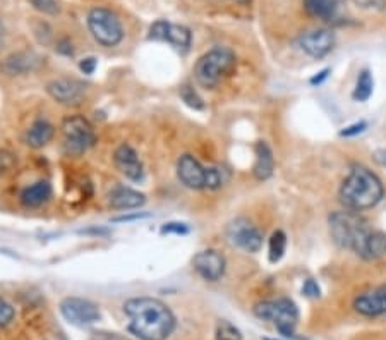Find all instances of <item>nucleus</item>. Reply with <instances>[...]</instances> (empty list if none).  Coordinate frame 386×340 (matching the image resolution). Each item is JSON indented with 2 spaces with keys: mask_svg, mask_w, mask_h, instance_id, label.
Segmentation results:
<instances>
[{
  "mask_svg": "<svg viewBox=\"0 0 386 340\" xmlns=\"http://www.w3.org/2000/svg\"><path fill=\"white\" fill-rule=\"evenodd\" d=\"M124 313L129 318V332L139 340H167L177 327L172 309L148 295L125 301Z\"/></svg>",
  "mask_w": 386,
  "mask_h": 340,
  "instance_id": "1",
  "label": "nucleus"
},
{
  "mask_svg": "<svg viewBox=\"0 0 386 340\" xmlns=\"http://www.w3.org/2000/svg\"><path fill=\"white\" fill-rule=\"evenodd\" d=\"M385 194L380 177L364 165H354L340 186V201L352 212L369 210L381 201Z\"/></svg>",
  "mask_w": 386,
  "mask_h": 340,
  "instance_id": "2",
  "label": "nucleus"
},
{
  "mask_svg": "<svg viewBox=\"0 0 386 340\" xmlns=\"http://www.w3.org/2000/svg\"><path fill=\"white\" fill-rule=\"evenodd\" d=\"M330 234L337 246H340L341 249L354 251L357 256L362 258L371 229L359 213L348 210V212H333L330 215Z\"/></svg>",
  "mask_w": 386,
  "mask_h": 340,
  "instance_id": "3",
  "label": "nucleus"
},
{
  "mask_svg": "<svg viewBox=\"0 0 386 340\" xmlns=\"http://www.w3.org/2000/svg\"><path fill=\"white\" fill-rule=\"evenodd\" d=\"M236 65V54L225 47H217L198 59L194 65V77L203 88L213 90L222 81L227 79L233 72Z\"/></svg>",
  "mask_w": 386,
  "mask_h": 340,
  "instance_id": "4",
  "label": "nucleus"
},
{
  "mask_svg": "<svg viewBox=\"0 0 386 340\" xmlns=\"http://www.w3.org/2000/svg\"><path fill=\"white\" fill-rule=\"evenodd\" d=\"M254 315L263 321H270L284 337L295 339V327L299 323V309L292 299L278 298L261 301L254 306Z\"/></svg>",
  "mask_w": 386,
  "mask_h": 340,
  "instance_id": "5",
  "label": "nucleus"
},
{
  "mask_svg": "<svg viewBox=\"0 0 386 340\" xmlns=\"http://www.w3.org/2000/svg\"><path fill=\"white\" fill-rule=\"evenodd\" d=\"M62 146L69 157H81L95 146L96 134L90 121L83 116H69L62 121Z\"/></svg>",
  "mask_w": 386,
  "mask_h": 340,
  "instance_id": "6",
  "label": "nucleus"
},
{
  "mask_svg": "<svg viewBox=\"0 0 386 340\" xmlns=\"http://www.w3.org/2000/svg\"><path fill=\"white\" fill-rule=\"evenodd\" d=\"M88 29L98 45L112 49L124 38V28L115 13L107 7H95L88 13Z\"/></svg>",
  "mask_w": 386,
  "mask_h": 340,
  "instance_id": "7",
  "label": "nucleus"
},
{
  "mask_svg": "<svg viewBox=\"0 0 386 340\" xmlns=\"http://www.w3.org/2000/svg\"><path fill=\"white\" fill-rule=\"evenodd\" d=\"M227 241L239 249L247 251V253H258L263 246V234L251 220L239 217L229 222L225 229Z\"/></svg>",
  "mask_w": 386,
  "mask_h": 340,
  "instance_id": "8",
  "label": "nucleus"
},
{
  "mask_svg": "<svg viewBox=\"0 0 386 340\" xmlns=\"http://www.w3.org/2000/svg\"><path fill=\"white\" fill-rule=\"evenodd\" d=\"M61 315L76 327H90L102 320V311L98 304L84 298H65L61 301Z\"/></svg>",
  "mask_w": 386,
  "mask_h": 340,
  "instance_id": "9",
  "label": "nucleus"
},
{
  "mask_svg": "<svg viewBox=\"0 0 386 340\" xmlns=\"http://www.w3.org/2000/svg\"><path fill=\"white\" fill-rule=\"evenodd\" d=\"M148 40H153V42H167L177 49L182 54H185L191 49L192 35L189 31V28L182 24H173L170 21L158 20L150 26V33H148Z\"/></svg>",
  "mask_w": 386,
  "mask_h": 340,
  "instance_id": "10",
  "label": "nucleus"
},
{
  "mask_svg": "<svg viewBox=\"0 0 386 340\" xmlns=\"http://www.w3.org/2000/svg\"><path fill=\"white\" fill-rule=\"evenodd\" d=\"M45 90L48 97L61 105L77 107L83 103L86 86L72 77H57V79L48 81Z\"/></svg>",
  "mask_w": 386,
  "mask_h": 340,
  "instance_id": "11",
  "label": "nucleus"
},
{
  "mask_svg": "<svg viewBox=\"0 0 386 340\" xmlns=\"http://www.w3.org/2000/svg\"><path fill=\"white\" fill-rule=\"evenodd\" d=\"M192 267L196 273L206 282H218L225 275L227 261L225 256L217 249H205L199 251L192 258Z\"/></svg>",
  "mask_w": 386,
  "mask_h": 340,
  "instance_id": "12",
  "label": "nucleus"
},
{
  "mask_svg": "<svg viewBox=\"0 0 386 340\" xmlns=\"http://www.w3.org/2000/svg\"><path fill=\"white\" fill-rule=\"evenodd\" d=\"M299 47L304 54L313 59H323L335 47V33L332 29H311L299 36Z\"/></svg>",
  "mask_w": 386,
  "mask_h": 340,
  "instance_id": "13",
  "label": "nucleus"
},
{
  "mask_svg": "<svg viewBox=\"0 0 386 340\" xmlns=\"http://www.w3.org/2000/svg\"><path fill=\"white\" fill-rule=\"evenodd\" d=\"M115 169L132 183H141L144 179V167L137 151L128 143H122L114 151Z\"/></svg>",
  "mask_w": 386,
  "mask_h": 340,
  "instance_id": "14",
  "label": "nucleus"
},
{
  "mask_svg": "<svg viewBox=\"0 0 386 340\" xmlns=\"http://www.w3.org/2000/svg\"><path fill=\"white\" fill-rule=\"evenodd\" d=\"M177 177L189 190H206L208 169L203 167L201 162L192 155H182L177 162Z\"/></svg>",
  "mask_w": 386,
  "mask_h": 340,
  "instance_id": "15",
  "label": "nucleus"
},
{
  "mask_svg": "<svg viewBox=\"0 0 386 340\" xmlns=\"http://www.w3.org/2000/svg\"><path fill=\"white\" fill-rule=\"evenodd\" d=\"M354 309L362 316H385L386 287H374V289L359 294L354 301Z\"/></svg>",
  "mask_w": 386,
  "mask_h": 340,
  "instance_id": "16",
  "label": "nucleus"
},
{
  "mask_svg": "<svg viewBox=\"0 0 386 340\" xmlns=\"http://www.w3.org/2000/svg\"><path fill=\"white\" fill-rule=\"evenodd\" d=\"M146 203V196L132 187L117 186L110 191L109 205L115 210H136Z\"/></svg>",
  "mask_w": 386,
  "mask_h": 340,
  "instance_id": "17",
  "label": "nucleus"
},
{
  "mask_svg": "<svg viewBox=\"0 0 386 340\" xmlns=\"http://www.w3.org/2000/svg\"><path fill=\"white\" fill-rule=\"evenodd\" d=\"M52 194H54L52 184L48 180H38V183L31 184V186L21 191L20 201L26 208H40V206L50 201Z\"/></svg>",
  "mask_w": 386,
  "mask_h": 340,
  "instance_id": "18",
  "label": "nucleus"
},
{
  "mask_svg": "<svg viewBox=\"0 0 386 340\" xmlns=\"http://www.w3.org/2000/svg\"><path fill=\"white\" fill-rule=\"evenodd\" d=\"M55 136V128L52 122L47 119H36L33 121V124L29 125L28 131H26L24 141L29 148H35V150H40V148L47 146L48 143L54 139Z\"/></svg>",
  "mask_w": 386,
  "mask_h": 340,
  "instance_id": "19",
  "label": "nucleus"
},
{
  "mask_svg": "<svg viewBox=\"0 0 386 340\" xmlns=\"http://www.w3.org/2000/svg\"><path fill=\"white\" fill-rule=\"evenodd\" d=\"M256 162L252 167V173L258 180H266L273 176L275 170V157L268 143L258 141L254 146Z\"/></svg>",
  "mask_w": 386,
  "mask_h": 340,
  "instance_id": "20",
  "label": "nucleus"
},
{
  "mask_svg": "<svg viewBox=\"0 0 386 340\" xmlns=\"http://www.w3.org/2000/svg\"><path fill=\"white\" fill-rule=\"evenodd\" d=\"M36 62H38L36 55L29 54V52H17V54L9 55L2 62L0 69L9 76H21V74L33 71L36 68Z\"/></svg>",
  "mask_w": 386,
  "mask_h": 340,
  "instance_id": "21",
  "label": "nucleus"
},
{
  "mask_svg": "<svg viewBox=\"0 0 386 340\" xmlns=\"http://www.w3.org/2000/svg\"><path fill=\"white\" fill-rule=\"evenodd\" d=\"M302 3L306 13L319 21H333L340 9V0H302Z\"/></svg>",
  "mask_w": 386,
  "mask_h": 340,
  "instance_id": "22",
  "label": "nucleus"
},
{
  "mask_svg": "<svg viewBox=\"0 0 386 340\" xmlns=\"http://www.w3.org/2000/svg\"><path fill=\"white\" fill-rule=\"evenodd\" d=\"M386 254V234L380 231H371L367 238L366 249H364V260H378Z\"/></svg>",
  "mask_w": 386,
  "mask_h": 340,
  "instance_id": "23",
  "label": "nucleus"
},
{
  "mask_svg": "<svg viewBox=\"0 0 386 340\" xmlns=\"http://www.w3.org/2000/svg\"><path fill=\"white\" fill-rule=\"evenodd\" d=\"M373 91H374L373 74H371L369 69H362L361 74H359V77H357V83H355L352 97H354L355 102L362 103V102H367V100L371 98Z\"/></svg>",
  "mask_w": 386,
  "mask_h": 340,
  "instance_id": "24",
  "label": "nucleus"
},
{
  "mask_svg": "<svg viewBox=\"0 0 386 340\" xmlns=\"http://www.w3.org/2000/svg\"><path fill=\"white\" fill-rule=\"evenodd\" d=\"M287 251V235L284 231H275L268 242V260L270 263H278Z\"/></svg>",
  "mask_w": 386,
  "mask_h": 340,
  "instance_id": "25",
  "label": "nucleus"
},
{
  "mask_svg": "<svg viewBox=\"0 0 386 340\" xmlns=\"http://www.w3.org/2000/svg\"><path fill=\"white\" fill-rule=\"evenodd\" d=\"M179 95H180L182 102H184L187 107H191V109H194V110L205 109V102H203V98L199 97V93L191 86V84H182L180 90H179Z\"/></svg>",
  "mask_w": 386,
  "mask_h": 340,
  "instance_id": "26",
  "label": "nucleus"
},
{
  "mask_svg": "<svg viewBox=\"0 0 386 340\" xmlns=\"http://www.w3.org/2000/svg\"><path fill=\"white\" fill-rule=\"evenodd\" d=\"M215 339L217 340H242V334L237 327H233L230 321H220L217 325V332H215Z\"/></svg>",
  "mask_w": 386,
  "mask_h": 340,
  "instance_id": "27",
  "label": "nucleus"
},
{
  "mask_svg": "<svg viewBox=\"0 0 386 340\" xmlns=\"http://www.w3.org/2000/svg\"><path fill=\"white\" fill-rule=\"evenodd\" d=\"M227 180V173L220 167H208L206 190H220Z\"/></svg>",
  "mask_w": 386,
  "mask_h": 340,
  "instance_id": "28",
  "label": "nucleus"
},
{
  "mask_svg": "<svg viewBox=\"0 0 386 340\" xmlns=\"http://www.w3.org/2000/svg\"><path fill=\"white\" fill-rule=\"evenodd\" d=\"M33 7H35L38 13L47 14V16H57L61 13V3L59 0H29Z\"/></svg>",
  "mask_w": 386,
  "mask_h": 340,
  "instance_id": "29",
  "label": "nucleus"
},
{
  "mask_svg": "<svg viewBox=\"0 0 386 340\" xmlns=\"http://www.w3.org/2000/svg\"><path fill=\"white\" fill-rule=\"evenodd\" d=\"M350 2L362 10H373V13L386 10V0H350Z\"/></svg>",
  "mask_w": 386,
  "mask_h": 340,
  "instance_id": "30",
  "label": "nucleus"
},
{
  "mask_svg": "<svg viewBox=\"0 0 386 340\" xmlns=\"http://www.w3.org/2000/svg\"><path fill=\"white\" fill-rule=\"evenodd\" d=\"M14 316H16V309L13 308V304L0 298V328L7 327L14 320Z\"/></svg>",
  "mask_w": 386,
  "mask_h": 340,
  "instance_id": "31",
  "label": "nucleus"
},
{
  "mask_svg": "<svg viewBox=\"0 0 386 340\" xmlns=\"http://www.w3.org/2000/svg\"><path fill=\"white\" fill-rule=\"evenodd\" d=\"M162 234L185 235V234H189V225L182 224V222H169V224L162 225Z\"/></svg>",
  "mask_w": 386,
  "mask_h": 340,
  "instance_id": "32",
  "label": "nucleus"
},
{
  "mask_svg": "<svg viewBox=\"0 0 386 340\" xmlns=\"http://www.w3.org/2000/svg\"><path fill=\"white\" fill-rule=\"evenodd\" d=\"M367 122L366 121H359V122H354V124L347 125V128H343L340 131V136H343V138H352V136H357V134H362L364 131L367 129Z\"/></svg>",
  "mask_w": 386,
  "mask_h": 340,
  "instance_id": "33",
  "label": "nucleus"
},
{
  "mask_svg": "<svg viewBox=\"0 0 386 340\" xmlns=\"http://www.w3.org/2000/svg\"><path fill=\"white\" fill-rule=\"evenodd\" d=\"M14 164H16V157L10 151L0 150V177L9 172L14 167Z\"/></svg>",
  "mask_w": 386,
  "mask_h": 340,
  "instance_id": "34",
  "label": "nucleus"
},
{
  "mask_svg": "<svg viewBox=\"0 0 386 340\" xmlns=\"http://www.w3.org/2000/svg\"><path fill=\"white\" fill-rule=\"evenodd\" d=\"M302 294L306 295V298L318 299L319 295H321V289H319V286H318L316 280H314V279H307V280H304Z\"/></svg>",
  "mask_w": 386,
  "mask_h": 340,
  "instance_id": "35",
  "label": "nucleus"
},
{
  "mask_svg": "<svg viewBox=\"0 0 386 340\" xmlns=\"http://www.w3.org/2000/svg\"><path fill=\"white\" fill-rule=\"evenodd\" d=\"M96 65H98V61H96L95 57H86L79 62V69L83 74H93Z\"/></svg>",
  "mask_w": 386,
  "mask_h": 340,
  "instance_id": "36",
  "label": "nucleus"
},
{
  "mask_svg": "<svg viewBox=\"0 0 386 340\" xmlns=\"http://www.w3.org/2000/svg\"><path fill=\"white\" fill-rule=\"evenodd\" d=\"M57 52L62 55H72L74 54L72 43H70L68 38H62L61 42H57Z\"/></svg>",
  "mask_w": 386,
  "mask_h": 340,
  "instance_id": "37",
  "label": "nucleus"
},
{
  "mask_svg": "<svg viewBox=\"0 0 386 340\" xmlns=\"http://www.w3.org/2000/svg\"><path fill=\"white\" fill-rule=\"evenodd\" d=\"M328 74H330V69H323V71H319L316 76H313L309 79V83L313 84V86H319V84L323 83V81L326 79V77H328Z\"/></svg>",
  "mask_w": 386,
  "mask_h": 340,
  "instance_id": "38",
  "label": "nucleus"
},
{
  "mask_svg": "<svg viewBox=\"0 0 386 340\" xmlns=\"http://www.w3.org/2000/svg\"><path fill=\"white\" fill-rule=\"evenodd\" d=\"M373 158L378 165H381V167L386 169V150L385 148H380V150L374 151Z\"/></svg>",
  "mask_w": 386,
  "mask_h": 340,
  "instance_id": "39",
  "label": "nucleus"
},
{
  "mask_svg": "<svg viewBox=\"0 0 386 340\" xmlns=\"http://www.w3.org/2000/svg\"><path fill=\"white\" fill-rule=\"evenodd\" d=\"M233 2H237V3H242V6H247V3H251L252 0H233Z\"/></svg>",
  "mask_w": 386,
  "mask_h": 340,
  "instance_id": "40",
  "label": "nucleus"
},
{
  "mask_svg": "<svg viewBox=\"0 0 386 340\" xmlns=\"http://www.w3.org/2000/svg\"><path fill=\"white\" fill-rule=\"evenodd\" d=\"M265 340H272V339H265Z\"/></svg>",
  "mask_w": 386,
  "mask_h": 340,
  "instance_id": "41",
  "label": "nucleus"
}]
</instances>
